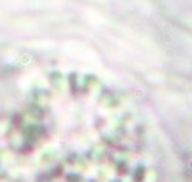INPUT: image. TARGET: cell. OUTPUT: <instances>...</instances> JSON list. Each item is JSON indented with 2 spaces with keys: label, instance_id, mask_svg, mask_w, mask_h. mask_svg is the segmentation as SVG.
Instances as JSON below:
<instances>
[{
  "label": "cell",
  "instance_id": "6da1fadb",
  "mask_svg": "<svg viewBox=\"0 0 192 182\" xmlns=\"http://www.w3.org/2000/svg\"><path fill=\"white\" fill-rule=\"evenodd\" d=\"M142 113L90 75L0 71V182H152Z\"/></svg>",
  "mask_w": 192,
  "mask_h": 182
}]
</instances>
